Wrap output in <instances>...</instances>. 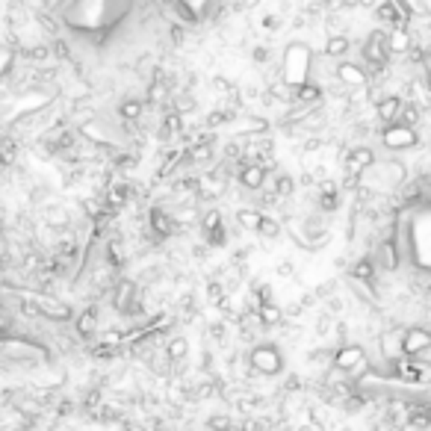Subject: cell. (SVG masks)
<instances>
[{
  "label": "cell",
  "instance_id": "6da1fadb",
  "mask_svg": "<svg viewBox=\"0 0 431 431\" xmlns=\"http://www.w3.org/2000/svg\"><path fill=\"white\" fill-rule=\"evenodd\" d=\"M38 9L60 18L63 33L86 53L110 48L130 18H139L142 24H151L148 18H163L151 0H42Z\"/></svg>",
  "mask_w": 431,
  "mask_h": 431
},
{
  "label": "cell",
  "instance_id": "7a4b0ae2",
  "mask_svg": "<svg viewBox=\"0 0 431 431\" xmlns=\"http://www.w3.org/2000/svg\"><path fill=\"white\" fill-rule=\"evenodd\" d=\"M313 63H316V56H313L310 45L289 42L281 50V80L292 89L302 86V83H310L313 80Z\"/></svg>",
  "mask_w": 431,
  "mask_h": 431
},
{
  "label": "cell",
  "instance_id": "3957f363",
  "mask_svg": "<svg viewBox=\"0 0 431 431\" xmlns=\"http://www.w3.org/2000/svg\"><path fill=\"white\" fill-rule=\"evenodd\" d=\"M381 145L387 151H410L420 145V130L417 127H405V124H387L381 130Z\"/></svg>",
  "mask_w": 431,
  "mask_h": 431
},
{
  "label": "cell",
  "instance_id": "277c9868",
  "mask_svg": "<svg viewBox=\"0 0 431 431\" xmlns=\"http://www.w3.org/2000/svg\"><path fill=\"white\" fill-rule=\"evenodd\" d=\"M376 160L378 156L369 145H355L343 154V169H346L348 178H363V171L376 166Z\"/></svg>",
  "mask_w": 431,
  "mask_h": 431
},
{
  "label": "cell",
  "instance_id": "5b68a950",
  "mask_svg": "<svg viewBox=\"0 0 431 431\" xmlns=\"http://www.w3.org/2000/svg\"><path fill=\"white\" fill-rule=\"evenodd\" d=\"M334 80L343 86V89H348V92H358V89H369V74H366V68L361 65V63H337V68H334Z\"/></svg>",
  "mask_w": 431,
  "mask_h": 431
},
{
  "label": "cell",
  "instance_id": "8992f818",
  "mask_svg": "<svg viewBox=\"0 0 431 431\" xmlns=\"http://www.w3.org/2000/svg\"><path fill=\"white\" fill-rule=\"evenodd\" d=\"M372 260H376V266H378L381 272H399V266L405 263V260H402V251H399V245H396L393 237L378 240L376 251H372Z\"/></svg>",
  "mask_w": 431,
  "mask_h": 431
},
{
  "label": "cell",
  "instance_id": "52a82bcc",
  "mask_svg": "<svg viewBox=\"0 0 431 431\" xmlns=\"http://www.w3.org/2000/svg\"><path fill=\"white\" fill-rule=\"evenodd\" d=\"M251 363L257 366L263 376H275V372H281V366H284V358H281V351L275 346H257L251 351Z\"/></svg>",
  "mask_w": 431,
  "mask_h": 431
},
{
  "label": "cell",
  "instance_id": "ba28073f",
  "mask_svg": "<svg viewBox=\"0 0 431 431\" xmlns=\"http://www.w3.org/2000/svg\"><path fill=\"white\" fill-rule=\"evenodd\" d=\"M428 348H431V331L425 325L405 328V358H420Z\"/></svg>",
  "mask_w": 431,
  "mask_h": 431
},
{
  "label": "cell",
  "instance_id": "9c48e42d",
  "mask_svg": "<svg viewBox=\"0 0 431 431\" xmlns=\"http://www.w3.org/2000/svg\"><path fill=\"white\" fill-rule=\"evenodd\" d=\"M378 346H381V355L387 358V363L405 358V328H399V325L387 328L384 334L378 337Z\"/></svg>",
  "mask_w": 431,
  "mask_h": 431
},
{
  "label": "cell",
  "instance_id": "30bf717a",
  "mask_svg": "<svg viewBox=\"0 0 431 431\" xmlns=\"http://www.w3.org/2000/svg\"><path fill=\"white\" fill-rule=\"evenodd\" d=\"M183 133H186V119H183L181 112L169 110L163 119H160V130H156V139H160V142H174V139H183Z\"/></svg>",
  "mask_w": 431,
  "mask_h": 431
},
{
  "label": "cell",
  "instance_id": "8fae6325",
  "mask_svg": "<svg viewBox=\"0 0 431 431\" xmlns=\"http://www.w3.org/2000/svg\"><path fill=\"white\" fill-rule=\"evenodd\" d=\"M363 361H366V351H363V346H358V343H348V346H343V348L334 351V366H337L340 372L358 369Z\"/></svg>",
  "mask_w": 431,
  "mask_h": 431
},
{
  "label": "cell",
  "instance_id": "7c38bea8",
  "mask_svg": "<svg viewBox=\"0 0 431 431\" xmlns=\"http://www.w3.org/2000/svg\"><path fill=\"white\" fill-rule=\"evenodd\" d=\"M414 33H410V27H393L387 30V48L393 56H408L410 48H414Z\"/></svg>",
  "mask_w": 431,
  "mask_h": 431
},
{
  "label": "cell",
  "instance_id": "4fadbf2b",
  "mask_svg": "<svg viewBox=\"0 0 431 431\" xmlns=\"http://www.w3.org/2000/svg\"><path fill=\"white\" fill-rule=\"evenodd\" d=\"M402 97L399 95H393V92H390V95H384L381 97V101L376 104V119L387 127V124H396L399 122V110H402Z\"/></svg>",
  "mask_w": 431,
  "mask_h": 431
},
{
  "label": "cell",
  "instance_id": "5bb4252c",
  "mask_svg": "<svg viewBox=\"0 0 431 431\" xmlns=\"http://www.w3.org/2000/svg\"><path fill=\"white\" fill-rule=\"evenodd\" d=\"M136 296H139V289H136V284L130 278H122V281H115L112 287V307L115 310H130V304L136 302Z\"/></svg>",
  "mask_w": 431,
  "mask_h": 431
},
{
  "label": "cell",
  "instance_id": "9a60e30c",
  "mask_svg": "<svg viewBox=\"0 0 431 431\" xmlns=\"http://www.w3.org/2000/svg\"><path fill=\"white\" fill-rule=\"evenodd\" d=\"M266 169L263 166H240V171H237V181L248 189V192H260V189H266Z\"/></svg>",
  "mask_w": 431,
  "mask_h": 431
},
{
  "label": "cell",
  "instance_id": "2e32d148",
  "mask_svg": "<svg viewBox=\"0 0 431 431\" xmlns=\"http://www.w3.org/2000/svg\"><path fill=\"white\" fill-rule=\"evenodd\" d=\"M145 101L142 97H124V101L119 104V122L122 124H136V122H142V115H145Z\"/></svg>",
  "mask_w": 431,
  "mask_h": 431
},
{
  "label": "cell",
  "instance_id": "e0dca14e",
  "mask_svg": "<svg viewBox=\"0 0 431 431\" xmlns=\"http://www.w3.org/2000/svg\"><path fill=\"white\" fill-rule=\"evenodd\" d=\"M21 156V142L15 139V133H4L0 136V169H12Z\"/></svg>",
  "mask_w": 431,
  "mask_h": 431
},
{
  "label": "cell",
  "instance_id": "ac0fdd59",
  "mask_svg": "<svg viewBox=\"0 0 431 431\" xmlns=\"http://www.w3.org/2000/svg\"><path fill=\"white\" fill-rule=\"evenodd\" d=\"M45 228L50 230H68L71 228V213L63 204H50L45 207Z\"/></svg>",
  "mask_w": 431,
  "mask_h": 431
},
{
  "label": "cell",
  "instance_id": "d6986e66",
  "mask_svg": "<svg viewBox=\"0 0 431 431\" xmlns=\"http://www.w3.org/2000/svg\"><path fill=\"white\" fill-rule=\"evenodd\" d=\"M263 210L260 207H240L237 213H233V219H237V225L248 233H257L260 230V222H263Z\"/></svg>",
  "mask_w": 431,
  "mask_h": 431
},
{
  "label": "cell",
  "instance_id": "ffe728a7",
  "mask_svg": "<svg viewBox=\"0 0 431 431\" xmlns=\"http://www.w3.org/2000/svg\"><path fill=\"white\" fill-rule=\"evenodd\" d=\"M376 272H378L376 260H372V254H366V257H358L355 263H351L348 278H358V281H366V284H376V281H378Z\"/></svg>",
  "mask_w": 431,
  "mask_h": 431
},
{
  "label": "cell",
  "instance_id": "44dd1931",
  "mask_svg": "<svg viewBox=\"0 0 431 431\" xmlns=\"http://www.w3.org/2000/svg\"><path fill=\"white\" fill-rule=\"evenodd\" d=\"M104 254H107V266L110 269H122L124 266V260H127V248H124V240L122 237H112L107 240V245H104Z\"/></svg>",
  "mask_w": 431,
  "mask_h": 431
},
{
  "label": "cell",
  "instance_id": "7402d4cb",
  "mask_svg": "<svg viewBox=\"0 0 431 431\" xmlns=\"http://www.w3.org/2000/svg\"><path fill=\"white\" fill-rule=\"evenodd\" d=\"M18 60H21V50L12 48V45H0V83L9 80L18 71Z\"/></svg>",
  "mask_w": 431,
  "mask_h": 431
},
{
  "label": "cell",
  "instance_id": "603a6c76",
  "mask_svg": "<svg viewBox=\"0 0 431 431\" xmlns=\"http://www.w3.org/2000/svg\"><path fill=\"white\" fill-rule=\"evenodd\" d=\"M348 50H351V38H348V33L328 36V38H325V48H322V53L328 56V60H343Z\"/></svg>",
  "mask_w": 431,
  "mask_h": 431
},
{
  "label": "cell",
  "instance_id": "cb8c5ba5",
  "mask_svg": "<svg viewBox=\"0 0 431 431\" xmlns=\"http://www.w3.org/2000/svg\"><path fill=\"white\" fill-rule=\"evenodd\" d=\"M240 119V112H233V110H228V107H219V110H213L207 119H204V127L213 133V130H219V127H225V124H233Z\"/></svg>",
  "mask_w": 431,
  "mask_h": 431
},
{
  "label": "cell",
  "instance_id": "d4e9b609",
  "mask_svg": "<svg viewBox=\"0 0 431 431\" xmlns=\"http://www.w3.org/2000/svg\"><path fill=\"white\" fill-rule=\"evenodd\" d=\"M257 319H260V325H263V328H275V325H281V322H284V310H281L275 302L260 304Z\"/></svg>",
  "mask_w": 431,
  "mask_h": 431
},
{
  "label": "cell",
  "instance_id": "484cf974",
  "mask_svg": "<svg viewBox=\"0 0 431 431\" xmlns=\"http://www.w3.org/2000/svg\"><path fill=\"white\" fill-rule=\"evenodd\" d=\"M422 122V107L414 104V101H405L402 110H399V122L396 124H405V127H420Z\"/></svg>",
  "mask_w": 431,
  "mask_h": 431
},
{
  "label": "cell",
  "instance_id": "4316f807",
  "mask_svg": "<svg viewBox=\"0 0 431 431\" xmlns=\"http://www.w3.org/2000/svg\"><path fill=\"white\" fill-rule=\"evenodd\" d=\"M272 192H275L281 201L292 198V195H296V181H292V174H287V171L275 174V181H272Z\"/></svg>",
  "mask_w": 431,
  "mask_h": 431
},
{
  "label": "cell",
  "instance_id": "83f0119b",
  "mask_svg": "<svg viewBox=\"0 0 431 431\" xmlns=\"http://www.w3.org/2000/svg\"><path fill=\"white\" fill-rule=\"evenodd\" d=\"M171 110L174 112H181V115H186V112H192L195 107H198V101H195V95L189 92V89H178V92H171Z\"/></svg>",
  "mask_w": 431,
  "mask_h": 431
},
{
  "label": "cell",
  "instance_id": "f1b7e54d",
  "mask_svg": "<svg viewBox=\"0 0 431 431\" xmlns=\"http://www.w3.org/2000/svg\"><path fill=\"white\" fill-rule=\"evenodd\" d=\"M95 328H97V307H86L77 316V331H80V337H92Z\"/></svg>",
  "mask_w": 431,
  "mask_h": 431
},
{
  "label": "cell",
  "instance_id": "f546056e",
  "mask_svg": "<svg viewBox=\"0 0 431 431\" xmlns=\"http://www.w3.org/2000/svg\"><path fill=\"white\" fill-rule=\"evenodd\" d=\"M316 207H319V213H325V216L337 213V210H340V192H319V195H316Z\"/></svg>",
  "mask_w": 431,
  "mask_h": 431
},
{
  "label": "cell",
  "instance_id": "4dcf8cb0",
  "mask_svg": "<svg viewBox=\"0 0 431 431\" xmlns=\"http://www.w3.org/2000/svg\"><path fill=\"white\" fill-rule=\"evenodd\" d=\"M204 243H207L210 248H225V245H228V230H225V225L207 230V233H204Z\"/></svg>",
  "mask_w": 431,
  "mask_h": 431
},
{
  "label": "cell",
  "instance_id": "1f68e13d",
  "mask_svg": "<svg viewBox=\"0 0 431 431\" xmlns=\"http://www.w3.org/2000/svg\"><path fill=\"white\" fill-rule=\"evenodd\" d=\"M257 233H260V237H266V240H275V237H281V222L272 219V216H263Z\"/></svg>",
  "mask_w": 431,
  "mask_h": 431
},
{
  "label": "cell",
  "instance_id": "d6a6232c",
  "mask_svg": "<svg viewBox=\"0 0 431 431\" xmlns=\"http://www.w3.org/2000/svg\"><path fill=\"white\" fill-rule=\"evenodd\" d=\"M219 225H222V210H207V213L201 216V233L219 228Z\"/></svg>",
  "mask_w": 431,
  "mask_h": 431
},
{
  "label": "cell",
  "instance_id": "836d02e7",
  "mask_svg": "<svg viewBox=\"0 0 431 431\" xmlns=\"http://www.w3.org/2000/svg\"><path fill=\"white\" fill-rule=\"evenodd\" d=\"M169 38L174 48H183L186 45V27L183 24H169Z\"/></svg>",
  "mask_w": 431,
  "mask_h": 431
},
{
  "label": "cell",
  "instance_id": "e575fe53",
  "mask_svg": "<svg viewBox=\"0 0 431 431\" xmlns=\"http://www.w3.org/2000/svg\"><path fill=\"white\" fill-rule=\"evenodd\" d=\"M186 351H189L186 340H181V337H178V340H171V343H169L166 355H169V358H174V361H178V358H183V355H186Z\"/></svg>",
  "mask_w": 431,
  "mask_h": 431
},
{
  "label": "cell",
  "instance_id": "d590c367",
  "mask_svg": "<svg viewBox=\"0 0 431 431\" xmlns=\"http://www.w3.org/2000/svg\"><path fill=\"white\" fill-rule=\"evenodd\" d=\"M207 299H210V304H219L225 299V287L219 281H210L207 284Z\"/></svg>",
  "mask_w": 431,
  "mask_h": 431
},
{
  "label": "cell",
  "instance_id": "8d00e7d4",
  "mask_svg": "<svg viewBox=\"0 0 431 431\" xmlns=\"http://www.w3.org/2000/svg\"><path fill=\"white\" fill-rule=\"evenodd\" d=\"M281 24H284V18H281V15H275V12H272V15H263V21H260V27H263V30H269V33L281 30Z\"/></svg>",
  "mask_w": 431,
  "mask_h": 431
},
{
  "label": "cell",
  "instance_id": "74e56055",
  "mask_svg": "<svg viewBox=\"0 0 431 431\" xmlns=\"http://www.w3.org/2000/svg\"><path fill=\"white\" fill-rule=\"evenodd\" d=\"M269 56H272V50H269L266 45H260V48H254V50H251V60H254V63H260V65H266V63H269Z\"/></svg>",
  "mask_w": 431,
  "mask_h": 431
},
{
  "label": "cell",
  "instance_id": "f35d334b",
  "mask_svg": "<svg viewBox=\"0 0 431 431\" xmlns=\"http://www.w3.org/2000/svg\"><path fill=\"white\" fill-rule=\"evenodd\" d=\"M292 272H296V269H292V263H289V260L278 263V275H281V278H292Z\"/></svg>",
  "mask_w": 431,
  "mask_h": 431
},
{
  "label": "cell",
  "instance_id": "ab89813d",
  "mask_svg": "<svg viewBox=\"0 0 431 431\" xmlns=\"http://www.w3.org/2000/svg\"><path fill=\"white\" fill-rule=\"evenodd\" d=\"M0 237H4V233H0Z\"/></svg>",
  "mask_w": 431,
  "mask_h": 431
}]
</instances>
